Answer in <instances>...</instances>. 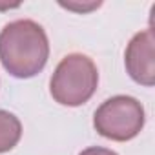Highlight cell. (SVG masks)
Here are the masks:
<instances>
[{
    "label": "cell",
    "instance_id": "6da1fadb",
    "mask_svg": "<svg viewBox=\"0 0 155 155\" xmlns=\"http://www.w3.org/2000/svg\"><path fill=\"white\" fill-rule=\"evenodd\" d=\"M48 58V35L35 20H15L0 31V62L15 79H31L38 75Z\"/></svg>",
    "mask_w": 155,
    "mask_h": 155
},
{
    "label": "cell",
    "instance_id": "7a4b0ae2",
    "mask_svg": "<svg viewBox=\"0 0 155 155\" xmlns=\"http://www.w3.org/2000/svg\"><path fill=\"white\" fill-rule=\"evenodd\" d=\"M99 86V71L95 62L82 53L66 55L53 71L49 93L55 102L69 108L86 104Z\"/></svg>",
    "mask_w": 155,
    "mask_h": 155
},
{
    "label": "cell",
    "instance_id": "3957f363",
    "mask_svg": "<svg viewBox=\"0 0 155 155\" xmlns=\"http://www.w3.org/2000/svg\"><path fill=\"white\" fill-rule=\"evenodd\" d=\"M146 122L142 104L130 95H115L104 101L95 115L93 126L99 135L115 142H126L135 139Z\"/></svg>",
    "mask_w": 155,
    "mask_h": 155
},
{
    "label": "cell",
    "instance_id": "277c9868",
    "mask_svg": "<svg viewBox=\"0 0 155 155\" xmlns=\"http://www.w3.org/2000/svg\"><path fill=\"white\" fill-rule=\"evenodd\" d=\"M126 71L131 79L146 88L155 84V38L153 29L148 28L137 33L124 53Z\"/></svg>",
    "mask_w": 155,
    "mask_h": 155
},
{
    "label": "cell",
    "instance_id": "5b68a950",
    "mask_svg": "<svg viewBox=\"0 0 155 155\" xmlns=\"http://www.w3.org/2000/svg\"><path fill=\"white\" fill-rule=\"evenodd\" d=\"M20 137H22L20 120L13 113L0 110V153L11 151L18 144Z\"/></svg>",
    "mask_w": 155,
    "mask_h": 155
},
{
    "label": "cell",
    "instance_id": "8992f818",
    "mask_svg": "<svg viewBox=\"0 0 155 155\" xmlns=\"http://www.w3.org/2000/svg\"><path fill=\"white\" fill-rule=\"evenodd\" d=\"M79 155H117L115 151L108 150V148H101V146H91V148H86L82 150Z\"/></svg>",
    "mask_w": 155,
    "mask_h": 155
},
{
    "label": "cell",
    "instance_id": "52a82bcc",
    "mask_svg": "<svg viewBox=\"0 0 155 155\" xmlns=\"http://www.w3.org/2000/svg\"><path fill=\"white\" fill-rule=\"evenodd\" d=\"M60 6L62 8H68V9H73V11H79V13H86V11H91V9H95V8H99L101 6V2H91V4H88V6H75V4H62L60 2Z\"/></svg>",
    "mask_w": 155,
    "mask_h": 155
}]
</instances>
